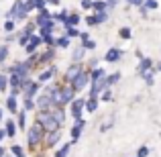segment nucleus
I'll return each mask as SVG.
<instances>
[{
    "instance_id": "ea45409f",
    "label": "nucleus",
    "mask_w": 161,
    "mask_h": 157,
    "mask_svg": "<svg viewBox=\"0 0 161 157\" xmlns=\"http://www.w3.org/2000/svg\"><path fill=\"white\" fill-rule=\"evenodd\" d=\"M84 47H86V51H92V49H96V41H92V39H88V41H84Z\"/></svg>"
},
{
    "instance_id": "f3484780",
    "label": "nucleus",
    "mask_w": 161,
    "mask_h": 157,
    "mask_svg": "<svg viewBox=\"0 0 161 157\" xmlns=\"http://www.w3.org/2000/svg\"><path fill=\"white\" fill-rule=\"evenodd\" d=\"M6 110L10 114H16L19 112V100H16V96H8V100H6Z\"/></svg>"
},
{
    "instance_id": "7ed1b4c3",
    "label": "nucleus",
    "mask_w": 161,
    "mask_h": 157,
    "mask_svg": "<svg viewBox=\"0 0 161 157\" xmlns=\"http://www.w3.org/2000/svg\"><path fill=\"white\" fill-rule=\"evenodd\" d=\"M71 84H74L75 92L86 90V88L90 86V70H88V67H84V70H82V74H80V76H78V78H75Z\"/></svg>"
},
{
    "instance_id": "a19ab883",
    "label": "nucleus",
    "mask_w": 161,
    "mask_h": 157,
    "mask_svg": "<svg viewBox=\"0 0 161 157\" xmlns=\"http://www.w3.org/2000/svg\"><path fill=\"white\" fill-rule=\"evenodd\" d=\"M147 155H149V147H147V145L139 147V151H137V157H147Z\"/></svg>"
},
{
    "instance_id": "0eeeda50",
    "label": "nucleus",
    "mask_w": 161,
    "mask_h": 157,
    "mask_svg": "<svg viewBox=\"0 0 161 157\" xmlns=\"http://www.w3.org/2000/svg\"><path fill=\"white\" fill-rule=\"evenodd\" d=\"M61 141V131H53V133H45L43 139V149H51Z\"/></svg>"
},
{
    "instance_id": "3c124183",
    "label": "nucleus",
    "mask_w": 161,
    "mask_h": 157,
    "mask_svg": "<svg viewBox=\"0 0 161 157\" xmlns=\"http://www.w3.org/2000/svg\"><path fill=\"white\" fill-rule=\"evenodd\" d=\"M47 2H51V4H59V0H47Z\"/></svg>"
},
{
    "instance_id": "4c0bfd02",
    "label": "nucleus",
    "mask_w": 161,
    "mask_h": 157,
    "mask_svg": "<svg viewBox=\"0 0 161 157\" xmlns=\"http://www.w3.org/2000/svg\"><path fill=\"white\" fill-rule=\"evenodd\" d=\"M110 98H112V92H110V88H106V90L100 94V100H102V102H108Z\"/></svg>"
},
{
    "instance_id": "37998d69",
    "label": "nucleus",
    "mask_w": 161,
    "mask_h": 157,
    "mask_svg": "<svg viewBox=\"0 0 161 157\" xmlns=\"http://www.w3.org/2000/svg\"><path fill=\"white\" fill-rule=\"evenodd\" d=\"M4 31H6V33L14 31V20H6V23H4Z\"/></svg>"
},
{
    "instance_id": "79ce46f5",
    "label": "nucleus",
    "mask_w": 161,
    "mask_h": 157,
    "mask_svg": "<svg viewBox=\"0 0 161 157\" xmlns=\"http://www.w3.org/2000/svg\"><path fill=\"white\" fill-rule=\"evenodd\" d=\"M6 88H8V78L0 74V90H6Z\"/></svg>"
},
{
    "instance_id": "423d86ee",
    "label": "nucleus",
    "mask_w": 161,
    "mask_h": 157,
    "mask_svg": "<svg viewBox=\"0 0 161 157\" xmlns=\"http://www.w3.org/2000/svg\"><path fill=\"white\" fill-rule=\"evenodd\" d=\"M86 100L88 98H74V102L69 104V112L74 118H82V110L86 108Z\"/></svg>"
},
{
    "instance_id": "de8ad7c7",
    "label": "nucleus",
    "mask_w": 161,
    "mask_h": 157,
    "mask_svg": "<svg viewBox=\"0 0 161 157\" xmlns=\"http://www.w3.org/2000/svg\"><path fill=\"white\" fill-rule=\"evenodd\" d=\"M4 137H6V129H4V126H2V129H0V143L4 141Z\"/></svg>"
},
{
    "instance_id": "a878e982",
    "label": "nucleus",
    "mask_w": 161,
    "mask_h": 157,
    "mask_svg": "<svg viewBox=\"0 0 161 157\" xmlns=\"http://www.w3.org/2000/svg\"><path fill=\"white\" fill-rule=\"evenodd\" d=\"M118 80H120V74H118V71H116V74H110V76H106V84H108V88H112L114 84L118 82Z\"/></svg>"
},
{
    "instance_id": "5701e85b",
    "label": "nucleus",
    "mask_w": 161,
    "mask_h": 157,
    "mask_svg": "<svg viewBox=\"0 0 161 157\" xmlns=\"http://www.w3.org/2000/svg\"><path fill=\"white\" fill-rule=\"evenodd\" d=\"M92 8H94L96 12L108 10V2H106V0H94V4H92Z\"/></svg>"
},
{
    "instance_id": "2eb2a0df",
    "label": "nucleus",
    "mask_w": 161,
    "mask_h": 157,
    "mask_svg": "<svg viewBox=\"0 0 161 157\" xmlns=\"http://www.w3.org/2000/svg\"><path fill=\"white\" fill-rule=\"evenodd\" d=\"M49 112L53 114V118L59 122V125H63V122H65V110H63V106H53Z\"/></svg>"
},
{
    "instance_id": "a18cd8bd",
    "label": "nucleus",
    "mask_w": 161,
    "mask_h": 157,
    "mask_svg": "<svg viewBox=\"0 0 161 157\" xmlns=\"http://www.w3.org/2000/svg\"><path fill=\"white\" fill-rule=\"evenodd\" d=\"M126 2H129L130 6H143V2H145V0H126Z\"/></svg>"
},
{
    "instance_id": "9d476101",
    "label": "nucleus",
    "mask_w": 161,
    "mask_h": 157,
    "mask_svg": "<svg viewBox=\"0 0 161 157\" xmlns=\"http://www.w3.org/2000/svg\"><path fill=\"white\" fill-rule=\"evenodd\" d=\"M53 57H55V47H49L47 51H43L41 55H37V65H45V63L53 61Z\"/></svg>"
},
{
    "instance_id": "72a5a7b5",
    "label": "nucleus",
    "mask_w": 161,
    "mask_h": 157,
    "mask_svg": "<svg viewBox=\"0 0 161 157\" xmlns=\"http://www.w3.org/2000/svg\"><path fill=\"white\" fill-rule=\"evenodd\" d=\"M8 59V45H0V63Z\"/></svg>"
},
{
    "instance_id": "dca6fc26",
    "label": "nucleus",
    "mask_w": 161,
    "mask_h": 157,
    "mask_svg": "<svg viewBox=\"0 0 161 157\" xmlns=\"http://www.w3.org/2000/svg\"><path fill=\"white\" fill-rule=\"evenodd\" d=\"M82 57H86V47L80 45V47H75L74 53H71V61L74 63H82Z\"/></svg>"
},
{
    "instance_id": "6ab92c4d",
    "label": "nucleus",
    "mask_w": 161,
    "mask_h": 157,
    "mask_svg": "<svg viewBox=\"0 0 161 157\" xmlns=\"http://www.w3.org/2000/svg\"><path fill=\"white\" fill-rule=\"evenodd\" d=\"M67 47H69V37H67V35L57 37V41H55V49H67Z\"/></svg>"
},
{
    "instance_id": "8fccbe9b",
    "label": "nucleus",
    "mask_w": 161,
    "mask_h": 157,
    "mask_svg": "<svg viewBox=\"0 0 161 157\" xmlns=\"http://www.w3.org/2000/svg\"><path fill=\"white\" fill-rule=\"evenodd\" d=\"M153 67H155V70H153V71H161V61H157V63H155V65H153Z\"/></svg>"
},
{
    "instance_id": "393cba45",
    "label": "nucleus",
    "mask_w": 161,
    "mask_h": 157,
    "mask_svg": "<svg viewBox=\"0 0 161 157\" xmlns=\"http://www.w3.org/2000/svg\"><path fill=\"white\" fill-rule=\"evenodd\" d=\"M153 74H155L153 70H149V71H143V74H141V78H143V80H145V82H147V86H153V82H155Z\"/></svg>"
},
{
    "instance_id": "f8f14e48",
    "label": "nucleus",
    "mask_w": 161,
    "mask_h": 157,
    "mask_svg": "<svg viewBox=\"0 0 161 157\" xmlns=\"http://www.w3.org/2000/svg\"><path fill=\"white\" fill-rule=\"evenodd\" d=\"M104 59H106L108 63H114V61H118V59H122V49H118V47H110V49H108V53L104 55Z\"/></svg>"
},
{
    "instance_id": "bb28decb",
    "label": "nucleus",
    "mask_w": 161,
    "mask_h": 157,
    "mask_svg": "<svg viewBox=\"0 0 161 157\" xmlns=\"http://www.w3.org/2000/svg\"><path fill=\"white\" fill-rule=\"evenodd\" d=\"M118 37H120V39H130V37H133V31H130L129 27H122V29H118Z\"/></svg>"
},
{
    "instance_id": "c9c22d12",
    "label": "nucleus",
    "mask_w": 161,
    "mask_h": 157,
    "mask_svg": "<svg viewBox=\"0 0 161 157\" xmlns=\"http://www.w3.org/2000/svg\"><path fill=\"white\" fill-rule=\"evenodd\" d=\"M65 29V35L67 37H80V33H78V29L75 27H63Z\"/></svg>"
},
{
    "instance_id": "aec40b11",
    "label": "nucleus",
    "mask_w": 161,
    "mask_h": 157,
    "mask_svg": "<svg viewBox=\"0 0 161 157\" xmlns=\"http://www.w3.org/2000/svg\"><path fill=\"white\" fill-rule=\"evenodd\" d=\"M80 23V14H75V12H69L65 19V23H63V27H75V25Z\"/></svg>"
},
{
    "instance_id": "4468645a",
    "label": "nucleus",
    "mask_w": 161,
    "mask_h": 157,
    "mask_svg": "<svg viewBox=\"0 0 161 157\" xmlns=\"http://www.w3.org/2000/svg\"><path fill=\"white\" fill-rule=\"evenodd\" d=\"M153 65H155V63H153V59H151V57H143V59H141V63H139V67H137V74L141 76L143 71L153 70Z\"/></svg>"
},
{
    "instance_id": "09e8293b",
    "label": "nucleus",
    "mask_w": 161,
    "mask_h": 157,
    "mask_svg": "<svg viewBox=\"0 0 161 157\" xmlns=\"http://www.w3.org/2000/svg\"><path fill=\"white\" fill-rule=\"evenodd\" d=\"M4 155H6V149H4L2 143H0V157H4Z\"/></svg>"
},
{
    "instance_id": "473e14b6",
    "label": "nucleus",
    "mask_w": 161,
    "mask_h": 157,
    "mask_svg": "<svg viewBox=\"0 0 161 157\" xmlns=\"http://www.w3.org/2000/svg\"><path fill=\"white\" fill-rule=\"evenodd\" d=\"M29 43L35 45V47H39V45L43 43V37H41V35H35V33H33V35H31V41H29Z\"/></svg>"
},
{
    "instance_id": "6e6552de",
    "label": "nucleus",
    "mask_w": 161,
    "mask_h": 157,
    "mask_svg": "<svg viewBox=\"0 0 161 157\" xmlns=\"http://www.w3.org/2000/svg\"><path fill=\"white\" fill-rule=\"evenodd\" d=\"M61 92H63V98H65V104H71V102H74V98H75V88H74V84H69V82L61 84Z\"/></svg>"
},
{
    "instance_id": "f704fd0d",
    "label": "nucleus",
    "mask_w": 161,
    "mask_h": 157,
    "mask_svg": "<svg viewBox=\"0 0 161 157\" xmlns=\"http://www.w3.org/2000/svg\"><path fill=\"white\" fill-rule=\"evenodd\" d=\"M84 20H86V25H88V27H96V25H100V23H98V19H96V14H90V16H86Z\"/></svg>"
},
{
    "instance_id": "f257e3e1",
    "label": "nucleus",
    "mask_w": 161,
    "mask_h": 157,
    "mask_svg": "<svg viewBox=\"0 0 161 157\" xmlns=\"http://www.w3.org/2000/svg\"><path fill=\"white\" fill-rule=\"evenodd\" d=\"M43 139H45V129L41 126L39 121H35L31 126L27 129V143H29V149L35 151L39 147H43Z\"/></svg>"
},
{
    "instance_id": "f03ea898",
    "label": "nucleus",
    "mask_w": 161,
    "mask_h": 157,
    "mask_svg": "<svg viewBox=\"0 0 161 157\" xmlns=\"http://www.w3.org/2000/svg\"><path fill=\"white\" fill-rule=\"evenodd\" d=\"M35 121L41 122V126L45 129V133H53V131H59V129H61V125H59V122L53 118V114L49 112V110H45V112H37V118H35Z\"/></svg>"
},
{
    "instance_id": "4be33fe9",
    "label": "nucleus",
    "mask_w": 161,
    "mask_h": 157,
    "mask_svg": "<svg viewBox=\"0 0 161 157\" xmlns=\"http://www.w3.org/2000/svg\"><path fill=\"white\" fill-rule=\"evenodd\" d=\"M4 129H6V137H16V125L14 121H6V125H4Z\"/></svg>"
},
{
    "instance_id": "603ef678",
    "label": "nucleus",
    "mask_w": 161,
    "mask_h": 157,
    "mask_svg": "<svg viewBox=\"0 0 161 157\" xmlns=\"http://www.w3.org/2000/svg\"><path fill=\"white\" fill-rule=\"evenodd\" d=\"M0 121H2V108H0Z\"/></svg>"
},
{
    "instance_id": "c03bdc74",
    "label": "nucleus",
    "mask_w": 161,
    "mask_h": 157,
    "mask_svg": "<svg viewBox=\"0 0 161 157\" xmlns=\"http://www.w3.org/2000/svg\"><path fill=\"white\" fill-rule=\"evenodd\" d=\"M92 4H94V0H82V2H80V6H82V8H86V10H90V8H92Z\"/></svg>"
},
{
    "instance_id": "39448f33",
    "label": "nucleus",
    "mask_w": 161,
    "mask_h": 157,
    "mask_svg": "<svg viewBox=\"0 0 161 157\" xmlns=\"http://www.w3.org/2000/svg\"><path fill=\"white\" fill-rule=\"evenodd\" d=\"M82 70H84V63H71V65L65 70V74H63V82H69L71 84L80 74H82Z\"/></svg>"
},
{
    "instance_id": "b1692460",
    "label": "nucleus",
    "mask_w": 161,
    "mask_h": 157,
    "mask_svg": "<svg viewBox=\"0 0 161 157\" xmlns=\"http://www.w3.org/2000/svg\"><path fill=\"white\" fill-rule=\"evenodd\" d=\"M71 151V143H65V145H61V149L55 151V157H67Z\"/></svg>"
},
{
    "instance_id": "ddd939ff",
    "label": "nucleus",
    "mask_w": 161,
    "mask_h": 157,
    "mask_svg": "<svg viewBox=\"0 0 161 157\" xmlns=\"http://www.w3.org/2000/svg\"><path fill=\"white\" fill-rule=\"evenodd\" d=\"M53 19V14H49V10H39V14L35 16V23H37V27H43L45 23H49V20Z\"/></svg>"
},
{
    "instance_id": "1a4fd4ad",
    "label": "nucleus",
    "mask_w": 161,
    "mask_h": 157,
    "mask_svg": "<svg viewBox=\"0 0 161 157\" xmlns=\"http://www.w3.org/2000/svg\"><path fill=\"white\" fill-rule=\"evenodd\" d=\"M84 126H86V121H84V118H75V125L71 126V141H74V143L80 139V135H82Z\"/></svg>"
},
{
    "instance_id": "2f4dec72",
    "label": "nucleus",
    "mask_w": 161,
    "mask_h": 157,
    "mask_svg": "<svg viewBox=\"0 0 161 157\" xmlns=\"http://www.w3.org/2000/svg\"><path fill=\"white\" fill-rule=\"evenodd\" d=\"M23 108L27 110V112H29V110H35V108H37L35 100H33V98H25V104H23Z\"/></svg>"
},
{
    "instance_id": "7c9ffc66",
    "label": "nucleus",
    "mask_w": 161,
    "mask_h": 157,
    "mask_svg": "<svg viewBox=\"0 0 161 157\" xmlns=\"http://www.w3.org/2000/svg\"><path fill=\"white\" fill-rule=\"evenodd\" d=\"M67 14H69V12L67 10H61V12H57V14H53V20H57V23H65V19H67Z\"/></svg>"
},
{
    "instance_id": "a211bd4d",
    "label": "nucleus",
    "mask_w": 161,
    "mask_h": 157,
    "mask_svg": "<svg viewBox=\"0 0 161 157\" xmlns=\"http://www.w3.org/2000/svg\"><path fill=\"white\" fill-rule=\"evenodd\" d=\"M98 102H100V98H96V96H90V98L86 100V110H90V112H96V110H98Z\"/></svg>"
},
{
    "instance_id": "9b49d317",
    "label": "nucleus",
    "mask_w": 161,
    "mask_h": 157,
    "mask_svg": "<svg viewBox=\"0 0 161 157\" xmlns=\"http://www.w3.org/2000/svg\"><path fill=\"white\" fill-rule=\"evenodd\" d=\"M55 74H57V67H55V65H49V67H47L45 71H41V74L37 76V82L45 84V82H49V80H51Z\"/></svg>"
},
{
    "instance_id": "c85d7f7f",
    "label": "nucleus",
    "mask_w": 161,
    "mask_h": 157,
    "mask_svg": "<svg viewBox=\"0 0 161 157\" xmlns=\"http://www.w3.org/2000/svg\"><path fill=\"white\" fill-rule=\"evenodd\" d=\"M143 6H145L147 10H157V8H159V2H157V0H145V2H143Z\"/></svg>"
},
{
    "instance_id": "58836bf2",
    "label": "nucleus",
    "mask_w": 161,
    "mask_h": 157,
    "mask_svg": "<svg viewBox=\"0 0 161 157\" xmlns=\"http://www.w3.org/2000/svg\"><path fill=\"white\" fill-rule=\"evenodd\" d=\"M45 4H47V0H33V8H37V10H43Z\"/></svg>"
},
{
    "instance_id": "49530a36",
    "label": "nucleus",
    "mask_w": 161,
    "mask_h": 157,
    "mask_svg": "<svg viewBox=\"0 0 161 157\" xmlns=\"http://www.w3.org/2000/svg\"><path fill=\"white\" fill-rule=\"evenodd\" d=\"M80 39H82V43L88 41V39H90V33H80Z\"/></svg>"
},
{
    "instance_id": "c756f323",
    "label": "nucleus",
    "mask_w": 161,
    "mask_h": 157,
    "mask_svg": "<svg viewBox=\"0 0 161 157\" xmlns=\"http://www.w3.org/2000/svg\"><path fill=\"white\" fill-rule=\"evenodd\" d=\"M10 153H12V157H25V151H23V147H20V145H12L10 147Z\"/></svg>"
},
{
    "instance_id": "412c9836",
    "label": "nucleus",
    "mask_w": 161,
    "mask_h": 157,
    "mask_svg": "<svg viewBox=\"0 0 161 157\" xmlns=\"http://www.w3.org/2000/svg\"><path fill=\"white\" fill-rule=\"evenodd\" d=\"M16 114H19V129L20 131H27V121H25V118H27V110L20 108Z\"/></svg>"
},
{
    "instance_id": "20e7f679",
    "label": "nucleus",
    "mask_w": 161,
    "mask_h": 157,
    "mask_svg": "<svg viewBox=\"0 0 161 157\" xmlns=\"http://www.w3.org/2000/svg\"><path fill=\"white\" fill-rule=\"evenodd\" d=\"M35 104H37V112H45V110H51L53 108V100H51V96H49L47 92H43V94L37 96Z\"/></svg>"
},
{
    "instance_id": "cd10ccee",
    "label": "nucleus",
    "mask_w": 161,
    "mask_h": 157,
    "mask_svg": "<svg viewBox=\"0 0 161 157\" xmlns=\"http://www.w3.org/2000/svg\"><path fill=\"white\" fill-rule=\"evenodd\" d=\"M55 37H53V33H49V35H43V43L47 45V47H55Z\"/></svg>"
},
{
    "instance_id": "e433bc0d",
    "label": "nucleus",
    "mask_w": 161,
    "mask_h": 157,
    "mask_svg": "<svg viewBox=\"0 0 161 157\" xmlns=\"http://www.w3.org/2000/svg\"><path fill=\"white\" fill-rule=\"evenodd\" d=\"M96 19H98V23H106V20H108V10L96 12Z\"/></svg>"
}]
</instances>
